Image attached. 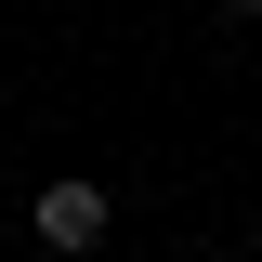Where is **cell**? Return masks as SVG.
Listing matches in <instances>:
<instances>
[{"mask_svg": "<svg viewBox=\"0 0 262 262\" xmlns=\"http://www.w3.org/2000/svg\"><path fill=\"white\" fill-rule=\"evenodd\" d=\"M27 223H39V249H66V262H79V249H105V223H118V210H105V184H39V210H27Z\"/></svg>", "mask_w": 262, "mask_h": 262, "instance_id": "1", "label": "cell"}, {"mask_svg": "<svg viewBox=\"0 0 262 262\" xmlns=\"http://www.w3.org/2000/svg\"><path fill=\"white\" fill-rule=\"evenodd\" d=\"M236 13H262V0H236Z\"/></svg>", "mask_w": 262, "mask_h": 262, "instance_id": "2", "label": "cell"}]
</instances>
